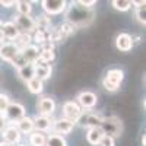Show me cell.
I'll use <instances>...</instances> for the list:
<instances>
[{
    "mask_svg": "<svg viewBox=\"0 0 146 146\" xmlns=\"http://www.w3.org/2000/svg\"><path fill=\"white\" fill-rule=\"evenodd\" d=\"M92 16H94L92 12L89 9H85L80 5H78V2L73 3L70 6V10H69V13H67V19L72 22L73 27H75V25H85V23L91 22L92 21Z\"/></svg>",
    "mask_w": 146,
    "mask_h": 146,
    "instance_id": "obj_1",
    "label": "cell"
},
{
    "mask_svg": "<svg viewBox=\"0 0 146 146\" xmlns=\"http://www.w3.org/2000/svg\"><path fill=\"white\" fill-rule=\"evenodd\" d=\"M100 129L102 130V133L105 136H120L121 130H123V124H121V120L118 117H108V118H102V123L100 126Z\"/></svg>",
    "mask_w": 146,
    "mask_h": 146,
    "instance_id": "obj_2",
    "label": "cell"
},
{
    "mask_svg": "<svg viewBox=\"0 0 146 146\" xmlns=\"http://www.w3.org/2000/svg\"><path fill=\"white\" fill-rule=\"evenodd\" d=\"M123 78H124V73L123 70H120V69H113V70H110L107 73V76L104 78L102 80V85H104V88L110 92H114L120 88V83L123 82Z\"/></svg>",
    "mask_w": 146,
    "mask_h": 146,
    "instance_id": "obj_3",
    "label": "cell"
},
{
    "mask_svg": "<svg viewBox=\"0 0 146 146\" xmlns=\"http://www.w3.org/2000/svg\"><path fill=\"white\" fill-rule=\"evenodd\" d=\"M16 28L21 34H31L35 31V21L29 15H18L16 16Z\"/></svg>",
    "mask_w": 146,
    "mask_h": 146,
    "instance_id": "obj_4",
    "label": "cell"
},
{
    "mask_svg": "<svg viewBox=\"0 0 146 146\" xmlns=\"http://www.w3.org/2000/svg\"><path fill=\"white\" fill-rule=\"evenodd\" d=\"M63 114H64L66 120H70L73 123H76L79 120V117L82 115V108L75 101H67L63 105Z\"/></svg>",
    "mask_w": 146,
    "mask_h": 146,
    "instance_id": "obj_5",
    "label": "cell"
},
{
    "mask_svg": "<svg viewBox=\"0 0 146 146\" xmlns=\"http://www.w3.org/2000/svg\"><path fill=\"white\" fill-rule=\"evenodd\" d=\"M79 124L82 127H88V129H94V127H100L102 123V117L98 115L96 113H82V115L79 117Z\"/></svg>",
    "mask_w": 146,
    "mask_h": 146,
    "instance_id": "obj_6",
    "label": "cell"
},
{
    "mask_svg": "<svg viewBox=\"0 0 146 146\" xmlns=\"http://www.w3.org/2000/svg\"><path fill=\"white\" fill-rule=\"evenodd\" d=\"M41 5H42V9L48 15H57L66 9L64 0H44Z\"/></svg>",
    "mask_w": 146,
    "mask_h": 146,
    "instance_id": "obj_7",
    "label": "cell"
},
{
    "mask_svg": "<svg viewBox=\"0 0 146 146\" xmlns=\"http://www.w3.org/2000/svg\"><path fill=\"white\" fill-rule=\"evenodd\" d=\"M5 114H6V118H9L12 121H18L22 117H25V108H23V105H21L18 102H12L7 105Z\"/></svg>",
    "mask_w": 146,
    "mask_h": 146,
    "instance_id": "obj_8",
    "label": "cell"
},
{
    "mask_svg": "<svg viewBox=\"0 0 146 146\" xmlns=\"http://www.w3.org/2000/svg\"><path fill=\"white\" fill-rule=\"evenodd\" d=\"M19 53H21L19 48L13 42H7V44H3L2 47H0V57H2L3 60H6V62H9V63L13 62V58Z\"/></svg>",
    "mask_w": 146,
    "mask_h": 146,
    "instance_id": "obj_9",
    "label": "cell"
},
{
    "mask_svg": "<svg viewBox=\"0 0 146 146\" xmlns=\"http://www.w3.org/2000/svg\"><path fill=\"white\" fill-rule=\"evenodd\" d=\"M56 110V102L53 98L50 96H44V98L40 100L38 102V111L41 115H45V117H50Z\"/></svg>",
    "mask_w": 146,
    "mask_h": 146,
    "instance_id": "obj_10",
    "label": "cell"
},
{
    "mask_svg": "<svg viewBox=\"0 0 146 146\" xmlns=\"http://www.w3.org/2000/svg\"><path fill=\"white\" fill-rule=\"evenodd\" d=\"M38 54H40V48L36 45H28L21 51V56L27 64H34L38 60Z\"/></svg>",
    "mask_w": 146,
    "mask_h": 146,
    "instance_id": "obj_11",
    "label": "cell"
},
{
    "mask_svg": "<svg viewBox=\"0 0 146 146\" xmlns=\"http://www.w3.org/2000/svg\"><path fill=\"white\" fill-rule=\"evenodd\" d=\"M3 140L6 143H10V145H15V143H19L21 140V133L19 130L15 127V126H6L3 129Z\"/></svg>",
    "mask_w": 146,
    "mask_h": 146,
    "instance_id": "obj_12",
    "label": "cell"
},
{
    "mask_svg": "<svg viewBox=\"0 0 146 146\" xmlns=\"http://www.w3.org/2000/svg\"><path fill=\"white\" fill-rule=\"evenodd\" d=\"M51 127L54 129V131L60 136V135H67V133H70L73 130V127H75V123L70 121V120H66V118H60V120L56 121Z\"/></svg>",
    "mask_w": 146,
    "mask_h": 146,
    "instance_id": "obj_13",
    "label": "cell"
},
{
    "mask_svg": "<svg viewBox=\"0 0 146 146\" xmlns=\"http://www.w3.org/2000/svg\"><path fill=\"white\" fill-rule=\"evenodd\" d=\"M96 95L94 92H89V91H85L82 94H79L78 96V102H79V107L82 108H92L95 104H96Z\"/></svg>",
    "mask_w": 146,
    "mask_h": 146,
    "instance_id": "obj_14",
    "label": "cell"
},
{
    "mask_svg": "<svg viewBox=\"0 0 146 146\" xmlns=\"http://www.w3.org/2000/svg\"><path fill=\"white\" fill-rule=\"evenodd\" d=\"M34 69H35V78L40 79L41 82L48 79L51 76V66L50 64H44V63H34Z\"/></svg>",
    "mask_w": 146,
    "mask_h": 146,
    "instance_id": "obj_15",
    "label": "cell"
},
{
    "mask_svg": "<svg viewBox=\"0 0 146 146\" xmlns=\"http://www.w3.org/2000/svg\"><path fill=\"white\" fill-rule=\"evenodd\" d=\"M54 57H56V54H54L53 47H51L50 44H47V45H44L41 50H40L38 60H36V62H38V63H44V64H48L50 62H53V60H54Z\"/></svg>",
    "mask_w": 146,
    "mask_h": 146,
    "instance_id": "obj_16",
    "label": "cell"
},
{
    "mask_svg": "<svg viewBox=\"0 0 146 146\" xmlns=\"http://www.w3.org/2000/svg\"><path fill=\"white\" fill-rule=\"evenodd\" d=\"M115 45L120 51H130L133 47V38L129 34H120L115 40Z\"/></svg>",
    "mask_w": 146,
    "mask_h": 146,
    "instance_id": "obj_17",
    "label": "cell"
},
{
    "mask_svg": "<svg viewBox=\"0 0 146 146\" xmlns=\"http://www.w3.org/2000/svg\"><path fill=\"white\" fill-rule=\"evenodd\" d=\"M53 126V121L50 117H45V115H40L34 120V129H36V131H47L50 130Z\"/></svg>",
    "mask_w": 146,
    "mask_h": 146,
    "instance_id": "obj_18",
    "label": "cell"
},
{
    "mask_svg": "<svg viewBox=\"0 0 146 146\" xmlns=\"http://www.w3.org/2000/svg\"><path fill=\"white\" fill-rule=\"evenodd\" d=\"M0 29H2L5 38H9V40H16L18 35L21 34L13 22H6V23H3V27L0 28Z\"/></svg>",
    "mask_w": 146,
    "mask_h": 146,
    "instance_id": "obj_19",
    "label": "cell"
},
{
    "mask_svg": "<svg viewBox=\"0 0 146 146\" xmlns=\"http://www.w3.org/2000/svg\"><path fill=\"white\" fill-rule=\"evenodd\" d=\"M19 133H32L34 130V120L29 117H22L21 120L16 121V126H15Z\"/></svg>",
    "mask_w": 146,
    "mask_h": 146,
    "instance_id": "obj_20",
    "label": "cell"
},
{
    "mask_svg": "<svg viewBox=\"0 0 146 146\" xmlns=\"http://www.w3.org/2000/svg\"><path fill=\"white\" fill-rule=\"evenodd\" d=\"M18 75L22 80H31L32 78H35V69H34V64H23L22 67L18 69Z\"/></svg>",
    "mask_w": 146,
    "mask_h": 146,
    "instance_id": "obj_21",
    "label": "cell"
},
{
    "mask_svg": "<svg viewBox=\"0 0 146 146\" xmlns=\"http://www.w3.org/2000/svg\"><path fill=\"white\" fill-rule=\"evenodd\" d=\"M104 136V133L100 127H94V129H89L88 130V135H86V139L91 145H100L101 139Z\"/></svg>",
    "mask_w": 146,
    "mask_h": 146,
    "instance_id": "obj_22",
    "label": "cell"
},
{
    "mask_svg": "<svg viewBox=\"0 0 146 146\" xmlns=\"http://www.w3.org/2000/svg\"><path fill=\"white\" fill-rule=\"evenodd\" d=\"M45 142H47V137L44 133H41V131H32L31 133L29 143L32 146H45Z\"/></svg>",
    "mask_w": 146,
    "mask_h": 146,
    "instance_id": "obj_23",
    "label": "cell"
},
{
    "mask_svg": "<svg viewBox=\"0 0 146 146\" xmlns=\"http://www.w3.org/2000/svg\"><path fill=\"white\" fill-rule=\"evenodd\" d=\"M34 32H35L34 40L38 44H42V45L50 44V42H48V32H50L48 29H35Z\"/></svg>",
    "mask_w": 146,
    "mask_h": 146,
    "instance_id": "obj_24",
    "label": "cell"
},
{
    "mask_svg": "<svg viewBox=\"0 0 146 146\" xmlns=\"http://www.w3.org/2000/svg\"><path fill=\"white\" fill-rule=\"evenodd\" d=\"M29 41H31V36H29L28 34H19L13 44L19 48V51H22L23 48H27V47L29 45Z\"/></svg>",
    "mask_w": 146,
    "mask_h": 146,
    "instance_id": "obj_25",
    "label": "cell"
},
{
    "mask_svg": "<svg viewBox=\"0 0 146 146\" xmlns=\"http://www.w3.org/2000/svg\"><path fill=\"white\" fill-rule=\"evenodd\" d=\"M27 85H28L29 92H32V94H41V92H42V82H41L40 79L32 78L31 80L27 82Z\"/></svg>",
    "mask_w": 146,
    "mask_h": 146,
    "instance_id": "obj_26",
    "label": "cell"
},
{
    "mask_svg": "<svg viewBox=\"0 0 146 146\" xmlns=\"http://www.w3.org/2000/svg\"><path fill=\"white\" fill-rule=\"evenodd\" d=\"M50 16L48 15H41L38 16V19L35 21V29H48V27H50Z\"/></svg>",
    "mask_w": 146,
    "mask_h": 146,
    "instance_id": "obj_27",
    "label": "cell"
},
{
    "mask_svg": "<svg viewBox=\"0 0 146 146\" xmlns=\"http://www.w3.org/2000/svg\"><path fill=\"white\" fill-rule=\"evenodd\" d=\"M45 146H66V140L63 136H58V135H51L50 137L47 139Z\"/></svg>",
    "mask_w": 146,
    "mask_h": 146,
    "instance_id": "obj_28",
    "label": "cell"
},
{
    "mask_svg": "<svg viewBox=\"0 0 146 146\" xmlns=\"http://www.w3.org/2000/svg\"><path fill=\"white\" fill-rule=\"evenodd\" d=\"M15 6L18 7L19 15H29V13H31V10H32L31 3H29V2H25V0H22V2H16Z\"/></svg>",
    "mask_w": 146,
    "mask_h": 146,
    "instance_id": "obj_29",
    "label": "cell"
},
{
    "mask_svg": "<svg viewBox=\"0 0 146 146\" xmlns=\"http://www.w3.org/2000/svg\"><path fill=\"white\" fill-rule=\"evenodd\" d=\"M113 6H114V9H117V10L126 12V10L130 9L131 2H129V0H114V2H113Z\"/></svg>",
    "mask_w": 146,
    "mask_h": 146,
    "instance_id": "obj_30",
    "label": "cell"
},
{
    "mask_svg": "<svg viewBox=\"0 0 146 146\" xmlns=\"http://www.w3.org/2000/svg\"><path fill=\"white\" fill-rule=\"evenodd\" d=\"M9 104H10L9 96L5 95V94H0V114H2L3 111H6V108H7Z\"/></svg>",
    "mask_w": 146,
    "mask_h": 146,
    "instance_id": "obj_31",
    "label": "cell"
},
{
    "mask_svg": "<svg viewBox=\"0 0 146 146\" xmlns=\"http://www.w3.org/2000/svg\"><path fill=\"white\" fill-rule=\"evenodd\" d=\"M100 145L101 146H114L115 145V142H114V137H111V136H102V139H101V142H100Z\"/></svg>",
    "mask_w": 146,
    "mask_h": 146,
    "instance_id": "obj_32",
    "label": "cell"
},
{
    "mask_svg": "<svg viewBox=\"0 0 146 146\" xmlns=\"http://www.w3.org/2000/svg\"><path fill=\"white\" fill-rule=\"evenodd\" d=\"M136 16L139 19L140 23H146V19H145V7H137V12H136Z\"/></svg>",
    "mask_w": 146,
    "mask_h": 146,
    "instance_id": "obj_33",
    "label": "cell"
},
{
    "mask_svg": "<svg viewBox=\"0 0 146 146\" xmlns=\"http://www.w3.org/2000/svg\"><path fill=\"white\" fill-rule=\"evenodd\" d=\"M95 3H96L95 0H89V2H85V0H80V2H78V5H80V6H82V7H85V9H91Z\"/></svg>",
    "mask_w": 146,
    "mask_h": 146,
    "instance_id": "obj_34",
    "label": "cell"
},
{
    "mask_svg": "<svg viewBox=\"0 0 146 146\" xmlns=\"http://www.w3.org/2000/svg\"><path fill=\"white\" fill-rule=\"evenodd\" d=\"M6 117L3 115V114H0V130H3L5 127H6Z\"/></svg>",
    "mask_w": 146,
    "mask_h": 146,
    "instance_id": "obj_35",
    "label": "cell"
},
{
    "mask_svg": "<svg viewBox=\"0 0 146 146\" xmlns=\"http://www.w3.org/2000/svg\"><path fill=\"white\" fill-rule=\"evenodd\" d=\"M0 5H2L3 7H10V6H15L16 2H13V0H10V2H3V0H2V2H0Z\"/></svg>",
    "mask_w": 146,
    "mask_h": 146,
    "instance_id": "obj_36",
    "label": "cell"
},
{
    "mask_svg": "<svg viewBox=\"0 0 146 146\" xmlns=\"http://www.w3.org/2000/svg\"><path fill=\"white\" fill-rule=\"evenodd\" d=\"M3 40H5V36H3V32H2V29H0V44L3 42Z\"/></svg>",
    "mask_w": 146,
    "mask_h": 146,
    "instance_id": "obj_37",
    "label": "cell"
},
{
    "mask_svg": "<svg viewBox=\"0 0 146 146\" xmlns=\"http://www.w3.org/2000/svg\"><path fill=\"white\" fill-rule=\"evenodd\" d=\"M0 146H15V145H10V143H6V142H2Z\"/></svg>",
    "mask_w": 146,
    "mask_h": 146,
    "instance_id": "obj_38",
    "label": "cell"
},
{
    "mask_svg": "<svg viewBox=\"0 0 146 146\" xmlns=\"http://www.w3.org/2000/svg\"><path fill=\"white\" fill-rule=\"evenodd\" d=\"M145 143H146V139H145V135H143V136H142V145L145 146Z\"/></svg>",
    "mask_w": 146,
    "mask_h": 146,
    "instance_id": "obj_39",
    "label": "cell"
},
{
    "mask_svg": "<svg viewBox=\"0 0 146 146\" xmlns=\"http://www.w3.org/2000/svg\"><path fill=\"white\" fill-rule=\"evenodd\" d=\"M16 146H25V145H22V143H19V145H16Z\"/></svg>",
    "mask_w": 146,
    "mask_h": 146,
    "instance_id": "obj_40",
    "label": "cell"
}]
</instances>
